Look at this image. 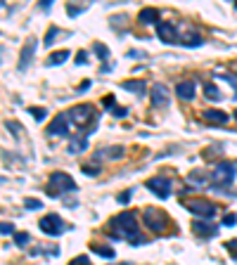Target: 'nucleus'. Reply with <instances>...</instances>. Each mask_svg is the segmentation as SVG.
<instances>
[{"mask_svg":"<svg viewBox=\"0 0 237 265\" xmlns=\"http://www.w3.org/2000/svg\"><path fill=\"white\" fill-rule=\"evenodd\" d=\"M112 227L117 230V232H109V237L118 242V239H126L130 242L133 246H140L145 244V237L140 234L138 230V220H135V213L133 211H121L118 215L112 218Z\"/></svg>","mask_w":237,"mask_h":265,"instance_id":"1","label":"nucleus"},{"mask_svg":"<svg viewBox=\"0 0 237 265\" xmlns=\"http://www.w3.org/2000/svg\"><path fill=\"white\" fill-rule=\"evenodd\" d=\"M97 118H100V114L95 111L93 105H76L69 111V123H74L78 130H86V133L97 128Z\"/></svg>","mask_w":237,"mask_h":265,"instance_id":"2","label":"nucleus"},{"mask_svg":"<svg viewBox=\"0 0 237 265\" xmlns=\"http://www.w3.org/2000/svg\"><path fill=\"white\" fill-rule=\"evenodd\" d=\"M237 175V163L235 161H221L214 168V173L209 175V187L214 190H228Z\"/></svg>","mask_w":237,"mask_h":265,"instance_id":"3","label":"nucleus"},{"mask_svg":"<svg viewBox=\"0 0 237 265\" xmlns=\"http://www.w3.org/2000/svg\"><path fill=\"white\" fill-rule=\"evenodd\" d=\"M74 190H76V180L69 173H62V170L53 173L50 180H48V187H45V192H48L50 197H62V194L74 192Z\"/></svg>","mask_w":237,"mask_h":265,"instance_id":"4","label":"nucleus"},{"mask_svg":"<svg viewBox=\"0 0 237 265\" xmlns=\"http://www.w3.org/2000/svg\"><path fill=\"white\" fill-rule=\"evenodd\" d=\"M185 209L190 213H194L197 218H206V220L214 218L216 211H218L216 204L209 202V199H187V202H185Z\"/></svg>","mask_w":237,"mask_h":265,"instance_id":"5","label":"nucleus"},{"mask_svg":"<svg viewBox=\"0 0 237 265\" xmlns=\"http://www.w3.org/2000/svg\"><path fill=\"white\" fill-rule=\"evenodd\" d=\"M142 220H145V225H147L150 230L162 232V230H166V225H169V215H166L162 209H145V211H142Z\"/></svg>","mask_w":237,"mask_h":265,"instance_id":"6","label":"nucleus"},{"mask_svg":"<svg viewBox=\"0 0 237 265\" xmlns=\"http://www.w3.org/2000/svg\"><path fill=\"white\" fill-rule=\"evenodd\" d=\"M147 190H152L159 199H169L173 190V180L166 178V175H157V178H150L147 180Z\"/></svg>","mask_w":237,"mask_h":265,"instance_id":"7","label":"nucleus"},{"mask_svg":"<svg viewBox=\"0 0 237 265\" xmlns=\"http://www.w3.org/2000/svg\"><path fill=\"white\" fill-rule=\"evenodd\" d=\"M157 36L162 43H169V45H178L180 36H178V26L171 24V21H159L157 24Z\"/></svg>","mask_w":237,"mask_h":265,"instance_id":"8","label":"nucleus"},{"mask_svg":"<svg viewBox=\"0 0 237 265\" xmlns=\"http://www.w3.org/2000/svg\"><path fill=\"white\" fill-rule=\"evenodd\" d=\"M38 227H41L45 234L57 237V234H62V227H64V223H62V218H59L57 213H48V215H43V218H41Z\"/></svg>","mask_w":237,"mask_h":265,"instance_id":"9","label":"nucleus"},{"mask_svg":"<svg viewBox=\"0 0 237 265\" xmlns=\"http://www.w3.org/2000/svg\"><path fill=\"white\" fill-rule=\"evenodd\" d=\"M48 135L50 138H64L69 135V114H57L53 123L48 126Z\"/></svg>","mask_w":237,"mask_h":265,"instance_id":"10","label":"nucleus"},{"mask_svg":"<svg viewBox=\"0 0 237 265\" xmlns=\"http://www.w3.org/2000/svg\"><path fill=\"white\" fill-rule=\"evenodd\" d=\"M178 36H180V41H178V45H183V48H199V45H204V41H202V36L199 33L190 31L187 26H178Z\"/></svg>","mask_w":237,"mask_h":265,"instance_id":"11","label":"nucleus"},{"mask_svg":"<svg viewBox=\"0 0 237 265\" xmlns=\"http://www.w3.org/2000/svg\"><path fill=\"white\" fill-rule=\"evenodd\" d=\"M150 100H152V106H159V109H162V106L169 105L171 93H169V88H166L164 83H154L152 85V97Z\"/></svg>","mask_w":237,"mask_h":265,"instance_id":"12","label":"nucleus"},{"mask_svg":"<svg viewBox=\"0 0 237 265\" xmlns=\"http://www.w3.org/2000/svg\"><path fill=\"white\" fill-rule=\"evenodd\" d=\"M33 53H36V41L29 38V41L24 43L22 54H19V71H26V69H29V64H31V59H33Z\"/></svg>","mask_w":237,"mask_h":265,"instance_id":"13","label":"nucleus"},{"mask_svg":"<svg viewBox=\"0 0 237 265\" xmlns=\"http://www.w3.org/2000/svg\"><path fill=\"white\" fill-rule=\"evenodd\" d=\"M194 90H197V83L194 81H180V83L176 85V95L180 97V100H192L194 97Z\"/></svg>","mask_w":237,"mask_h":265,"instance_id":"14","label":"nucleus"},{"mask_svg":"<svg viewBox=\"0 0 237 265\" xmlns=\"http://www.w3.org/2000/svg\"><path fill=\"white\" fill-rule=\"evenodd\" d=\"M121 157H123V147H121V145H117V147H105V149H100V152H95V154H93V159H95V161L121 159Z\"/></svg>","mask_w":237,"mask_h":265,"instance_id":"15","label":"nucleus"},{"mask_svg":"<svg viewBox=\"0 0 237 265\" xmlns=\"http://www.w3.org/2000/svg\"><path fill=\"white\" fill-rule=\"evenodd\" d=\"M204 121L216 123V126H226L228 121H230V116H228L226 111H221V109H206V111H204Z\"/></svg>","mask_w":237,"mask_h":265,"instance_id":"16","label":"nucleus"},{"mask_svg":"<svg viewBox=\"0 0 237 265\" xmlns=\"http://www.w3.org/2000/svg\"><path fill=\"white\" fill-rule=\"evenodd\" d=\"M138 21L145 24V26H147V24H154V26H157V24H159V10H154V7H142V10L138 12Z\"/></svg>","mask_w":237,"mask_h":265,"instance_id":"17","label":"nucleus"},{"mask_svg":"<svg viewBox=\"0 0 237 265\" xmlns=\"http://www.w3.org/2000/svg\"><path fill=\"white\" fill-rule=\"evenodd\" d=\"M192 230L199 234V237H216V234H218V227L211 223H204V220H194Z\"/></svg>","mask_w":237,"mask_h":265,"instance_id":"18","label":"nucleus"},{"mask_svg":"<svg viewBox=\"0 0 237 265\" xmlns=\"http://www.w3.org/2000/svg\"><path fill=\"white\" fill-rule=\"evenodd\" d=\"M88 149V135H71L69 140V154H78Z\"/></svg>","mask_w":237,"mask_h":265,"instance_id":"19","label":"nucleus"},{"mask_svg":"<svg viewBox=\"0 0 237 265\" xmlns=\"http://www.w3.org/2000/svg\"><path fill=\"white\" fill-rule=\"evenodd\" d=\"M123 90H128V93H135V95H145V90H147V83L145 81H126L123 83Z\"/></svg>","mask_w":237,"mask_h":265,"instance_id":"20","label":"nucleus"},{"mask_svg":"<svg viewBox=\"0 0 237 265\" xmlns=\"http://www.w3.org/2000/svg\"><path fill=\"white\" fill-rule=\"evenodd\" d=\"M204 95H206V100H211V102H221V100H223V95H221V90L216 88V83H209V81L204 83Z\"/></svg>","mask_w":237,"mask_h":265,"instance_id":"21","label":"nucleus"},{"mask_svg":"<svg viewBox=\"0 0 237 265\" xmlns=\"http://www.w3.org/2000/svg\"><path fill=\"white\" fill-rule=\"evenodd\" d=\"M66 59H69V50H59V53H55L48 57V66H57V64H64Z\"/></svg>","mask_w":237,"mask_h":265,"instance_id":"22","label":"nucleus"},{"mask_svg":"<svg viewBox=\"0 0 237 265\" xmlns=\"http://www.w3.org/2000/svg\"><path fill=\"white\" fill-rule=\"evenodd\" d=\"M29 114H31V116L36 118L38 123H41V121H45V114H48V109H45V106H31V109H29Z\"/></svg>","mask_w":237,"mask_h":265,"instance_id":"23","label":"nucleus"},{"mask_svg":"<svg viewBox=\"0 0 237 265\" xmlns=\"http://www.w3.org/2000/svg\"><path fill=\"white\" fill-rule=\"evenodd\" d=\"M93 251L97 256H102V258H114V249H109V246H95Z\"/></svg>","mask_w":237,"mask_h":265,"instance_id":"24","label":"nucleus"},{"mask_svg":"<svg viewBox=\"0 0 237 265\" xmlns=\"http://www.w3.org/2000/svg\"><path fill=\"white\" fill-rule=\"evenodd\" d=\"M57 33H59V29H57V26H50V29H48V33H45V41H43L48 48L55 43V36H57Z\"/></svg>","mask_w":237,"mask_h":265,"instance_id":"25","label":"nucleus"},{"mask_svg":"<svg viewBox=\"0 0 237 265\" xmlns=\"http://www.w3.org/2000/svg\"><path fill=\"white\" fill-rule=\"evenodd\" d=\"M95 53L100 54V59H102V62H107V59H109V50H107V45H102V43H95Z\"/></svg>","mask_w":237,"mask_h":265,"instance_id":"26","label":"nucleus"},{"mask_svg":"<svg viewBox=\"0 0 237 265\" xmlns=\"http://www.w3.org/2000/svg\"><path fill=\"white\" fill-rule=\"evenodd\" d=\"M29 239H31V237H29L26 232H17V234H14V244H17V246H26V244H29Z\"/></svg>","mask_w":237,"mask_h":265,"instance_id":"27","label":"nucleus"},{"mask_svg":"<svg viewBox=\"0 0 237 265\" xmlns=\"http://www.w3.org/2000/svg\"><path fill=\"white\" fill-rule=\"evenodd\" d=\"M24 206H26V209H31V211H36V209L41 211V209H43V202H41V199H26Z\"/></svg>","mask_w":237,"mask_h":265,"instance_id":"28","label":"nucleus"},{"mask_svg":"<svg viewBox=\"0 0 237 265\" xmlns=\"http://www.w3.org/2000/svg\"><path fill=\"white\" fill-rule=\"evenodd\" d=\"M130 197H133V190H123L121 194L117 197V202L118 204H128L130 202Z\"/></svg>","mask_w":237,"mask_h":265,"instance_id":"29","label":"nucleus"},{"mask_svg":"<svg viewBox=\"0 0 237 265\" xmlns=\"http://www.w3.org/2000/svg\"><path fill=\"white\" fill-rule=\"evenodd\" d=\"M109 111H112L114 116H118V118H123L126 114H128V109H126V106H118V105H117V106H112Z\"/></svg>","mask_w":237,"mask_h":265,"instance_id":"30","label":"nucleus"},{"mask_svg":"<svg viewBox=\"0 0 237 265\" xmlns=\"http://www.w3.org/2000/svg\"><path fill=\"white\" fill-rule=\"evenodd\" d=\"M83 10H86V7H74V5H66V14H69V17H78Z\"/></svg>","mask_w":237,"mask_h":265,"instance_id":"31","label":"nucleus"},{"mask_svg":"<svg viewBox=\"0 0 237 265\" xmlns=\"http://www.w3.org/2000/svg\"><path fill=\"white\" fill-rule=\"evenodd\" d=\"M81 170H83L86 175H97V173H100V166H97V163H95V166H88V163H86Z\"/></svg>","mask_w":237,"mask_h":265,"instance_id":"32","label":"nucleus"},{"mask_svg":"<svg viewBox=\"0 0 237 265\" xmlns=\"http://www.w3.org/2000/svg\"><path fill=\"white\" fill-rule=\"evenodd\" d=\"M14 232V225L12 223H0V234H12Z\"/></svg>","mask_w":237,"mask_h":265,"instance_id":"33","label":"nucleus"},{"mask_svg":"<svg viewBox=\"0 0 237 265\" xmlns=\"http://www.w3.org/2000/svg\"><path fill=\"white\" fill-rule=\"evenodd\" d=\"M69 265H90V261H88V256H78V258H74Z\"/></svg>","mask_w":237,"mask_h":265,"instance_id":"34","label":"nucleus"},{"mask_svg":"<svg viewBox=\"0 0 237 265\" xmlns=\"http://www.w3.org/2000/svg\"><path fill=\"white\" fill-rule=\"evenodd\" d=\"M226 249L233 256H237V239H230V242H226Z\"/></svg>","mask_w":237,"mask_h":265,"instance_id":"35","label":"nucleus"},{"mask_svg":"<svg viewBox=\"0 0 237 265\" xmlns=\"http://www.w3.org/2000/svg\"><path fill=\"white\" fill-rule=\"evenodd\" d=\"M235 223H237V215H233V213L223 218V225H226V227H233V225H235Z\"/></svg>","mask_w":237,"mask_h":265,"instance_id":"36","label":"nucleus"},{"mask_svg":"<svg viewBox=\"0 0 237 265\" xmlns=\"http://www.w3.org/2000/svg\"><path fill=\"white\" fill-rule=\"evenodd\" d=\"M102 105L107 106V109H112V106H117V100H114V97H112V95H107V97H105V100H102Z\"/></svg>","mask_w":237,"mask_h":265,"instance_id":"37","label":"nucleus"},{"mask_svg":"<svg viewBox=\"0 0 237 265\" xmlns=\"http://www.w3.org/2000/svg\"><path fill=\"white\" fill-rule=\"evenodd\" d=\"M7 128H10L14 135H19V133H22V126H17V123H12V121H7Z\"/></svg>","mask_w":237,"mask_h":265,"instance_id":"38","label":"nucleus"},{"mask_svg":"<svg viewBox=\"0 0 237 265\" xmlns=\"http://www.w3.org/2000/svg\"><path fill=\"white\" fill-rule=\"evenodd\" d=\"M88 59H86V53H78L76 54V64H86Z\"/></svg>","mask_w":237,"mask_h":265,"instance_id":"39","label":"nucleus"},{"mask_svg":"<svg viewBox=\"0 0 237 265\" xmlns=\"http://www.w3.org/2000/svg\"><path fill=\"white\" fill-rule=\"evenodd\" d=\"M41 7H43V10H50V7H53V0H41Z\"/></svg>","mask_w":237,"mask_h":265,"instance_id":"40","label":"nucleus"},{"mask_svg":"<svg viewBox=\"0 0 237 265\" xmlns=\"http://www.w3.org/2000/svg\"><path fill=\"white\" fill-rule=\"evenodd\" d=\"M88 88H90V81H83V83H81V88H78V93H86Z\"/></svg>","mask_w":237,"mask_h":265,"instance_id":"41","label":"nucleus"},{"mask_svg":"<svg viewBox=\"0 0 237 265\" xmlns=\"http://www.w3.org/2000/svg\"><path fill=\"white\" fill-rule=\"evenodd\" d=\"M233 116H235V121H237V111H235V114H233Z\"/></svg>","mask_w":237,"mask_h":265,"instance_id":"42","label":"nucleus"},{"mask_svg":"<svg viewBox=\"0 0 237 265\" xmlns=\"http://www.w3.org/2000/svg\"><path fill=\"white\" fill-rule=\"evenodd\" d=\"M235 10H237V2H235Z\"/></svg>","mask_w":237,"mask_h":265,"instance_id":"43","label":"nucleus"},{"mask_svg":"<svg viewBox=\"0 0 237 265\" xmlns=\"http://www.w3.org/2000/svg\"><path fill=\"white\" fill-rule=\"evenodd\" d=\"M0 7H2V2H0Z\"/></svg>","mask_w":237,"mask_h":265,"instance_id":"44","label":"nucleus"},{"mask_svg":"<svg viewBox=\"0 0 237 265\" xmlns=\"http://www.w3.org/2000/svg\"><path fill=\"white\" fill-rule=\"evenodd\" d=\"M235 261H237V256H235Z\"/></svg>","mask_w":237,"mask_h":265,"instance_id":"45","label":"nucleus"}]
</instances>
